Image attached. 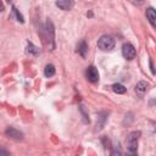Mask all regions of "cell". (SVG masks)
Returning a JSON list of instances; mask_svg holds the SVG:
<instances>
[{
    "label": "cell",
    "instance_id": "8fae6325",
    "mask_svg": "<svg viewBox=\"0 0 156 156\" xmlns=\"http://www.w3.org/2000/svg\"><path fill=\"white\" fill-rule=\"evenodd\" d=\"M27 52L30 54V55H33V56H38V55L40 54V50H39V48L35 46L33 43H28V44H27Z\"/></svg>",
    "mask_w": 156,
    "mask_h": 156
},
{
    "label": "cell",
    "instance_id": "d6986e66",
    "mask_svg": "<svg viewBox=\"0 0 156 156\" xmlns=\"http://www.w3.org/2000/svg\"><path fill=\"white\" fill-rule=\"evenodd\" d=\"M150 68H151V72L155 73V71H154V66H152V61H151V60H150Z\"/></svg>",
    "mask_w": 156,
    "mask_h": 156
},
{
    "label": "cell",
    "instance_id": "7c38bea8",
    "mask_svg": "<svg viewBox=\"0 0 156 156\" xmlns=\"http://www.w3.org/2000/svg\"><path fill=\"white\" fill-rule=\"evenodd\" d=\"M44 74H45V77H48V78H50V77H52V76L55 74V67H54L52 63H48V65L45 66V68H44Z\"/></svg>",
    "mask_w": 156,
    "mask_h": 156
},
{
    "label": "cell",
    "instance_id": "8992f818",
    "mask_svg": "<svg viewBox=\"0 0 156 156\" xmlns=\"http://www.w3.org/2000/svg\"><path fill=\"white\" fill-rule=\"evenodd\" d=\"M5 134L6 136L13 139V140H22L23 139V133L20 132L18 129L13 128V127H9L6 130H5Z\"/></svg>",
    "mask_w": 156,
    "mask_h": 156
},
{
    "label": "cell",
    "instance_id": "ba28073f",
    "mask_svg": "<svg viewBox=\"0 0 156 156\" xmlns=\"http://www.w3.org/2000/svg\"><path fill=\"white\" fill-rule=\"evenodd\" d=\"M56 6L60 7L63 11H68L72 9L73 6V1H68V0H61V1H56Z\"/></svg>",
    "mask_w": 156,
    "mask_h": 156
},
{
    "label": "cell",
    "instance_id": "7a4b0ae2",
    "mask_svg": "<svg viewBox=\"0 0 156 156\" xmlns=\"http://www.w3.org/2000/svg\"><path fill=\"white\" fill-rule=\"evenodd\" d=\"M98 48L102 51H108L112 50L115 48V40L110 35H102L99 40H98Z\"/></svg>",
    "mask_w": 156,
    "mask_h": 156
},
{
    "label": "cell",
    "instance_id": "e0dca14e",
    "mask_svg": "<svg viewBox=\"0 0 156 156\" xmlns=\"http://www.w3.org/2000/svg\"><path fill=\"white\" fill-rule=\"evenodd\" d=\"M110 156H122V152H121V149L117 146V147H112L111 150V154Z\"/></svg>",
    "mask_w": 156,
    "mask_h": 156
},
{
    "label": "cell",
    "instance_id": "ffe728a7",
    "mask_svg": "<svg viewBox=\"0 0 156 156\" xmlns=\"http://www.w3.org/2000/svg\"><path fill=\"white\" fill-rule=\"evenodd\" d=\"M0 11H4V4L0 1Z\"/></svg>",
    "mask_w": 156,
    "mask_h": 156
},
{
    "label": "cell",
    "instance_id": "5b68a950",
    "mask_svg": "<svg viewBox=\"0 0 156 156\" xmlns=\"http://www.w3.org/2000/svg\"><path fill=\"white\" fill-rule=\"evenodd\" d=\"M85 76H87V79L91 83H96L99 80V72H98V68L94 66H89L87 68Z\"/></svg>",
    "mask_w": 156,
    "mask_h": 156
},
{
    "label": "cell",
    "instance_id": "52a82bcc",
    "mask_svg": "<svg viewBox=\"0 0 156 156\" xmlns=\"http://www.w3.org/2000/svg\"><path fill=\"white\" fill-rule=\"evenodd\" d=\"M147 89H149V83L147 82H144V80H140L135 85V93L140 98H143L145 95V93L147 91Z\"/></svg>",
    "mask_w": 156,
    "mask_h": 156
},
{
    "label": "cell",
    "instance_id": "ac0fdd59",
    "mask_svg": "<svg viewBox=\"0 0 156 156\" xmlns=\"http://www.w3.org/2000/svg\"><path fill=\"white\" fill-rule=\"evenodd\" d=\"M0 156H10V152L6 149H4V147L0 146Z\"/></svg>",
    "mask_w": 156,
    "mask_h": 156
},
{
    "label": "cell",
    "instance_id": "3957f363",
    "mask_svg": "<svg viewBox=\"0 0 156 156\" xmlns=\"http://www.w3.org/2000/svg\"><path fill=\"white\" fill-rule=\"evenodd\" d=\"M45 28H46V34H48V41H49L51 49L54 50L55 49V29H54V24L50 20L46 21Z\"/></svg>",
    "mask_w": 156,
    "mask_h": 156
},
{
    "label": "cell",
    "instance_id": "30bf717a",
    "mask_svg": "<svg viewBox=\"0 0 156 156\" xmlns=\"http://www.w3.org/2000/svg\"><path fill=\"white\" fill-rule=\"evenodd\" d=\"M146 18L149 20V22L151 23V26L152 27H155V20H156V15H155V10L152 9V7H149L147 10H146Z\"/></svg>",
    "mask_w": 156,
    "mask_h": 156
},
{
    "label": "cell",
    "instance_id": "9c48e42d",
    "mask_svg": "<svg viewBox=\"0 0 156 156\" xmlns=\"http://www.w3.org/2000/svg\"><path fill=\"white\" fill-rule=\"evenodd\" d=\"M78 54L82 56V57H85L87 52H88V44L85 40H82L79 44H78V49H77Z\"/></svg>",
    "mask_w": 156,
    "mask_h": 156
},
{
    "label": "cell",
    "instance_id": "4fadbf2b",
    "mask_svg": "<svg viewBox=\"0 0 156 156\" xmlns=\"http://www.w3.org/2000/svg\"><path fill=\"white\" fill-rule=\"evenodd\" d=\"M106 119H107V113H106V112L99 113V117H98V121H99V123H98V130H100V129L104 127Z\"/></svg>",
    "mask_w": 156,
    "mask_h": 156
},
{
    "label": "cell",
    "instance_id": "277c9868",
    "mask_svg": "<svg viewBox=\"0 0 156 156\" xmlns=\"http://www.w3.org/2000/svg\"><path fill=\"white\" fill-rule=\"evenodd\" d=\"M122 55L127 60H133L135 57V55H136V50L130 43H127V44H124L122 46Z\"/></svg>",
    "mask_w": 156,
    "mask_h": 156
},
{
    "label": "cell",
    "instance_id": "5bb4252c",
    "mask_svg": "<svg viewBox=\"0 0 156 156\" xmlns=\"http://www.w3.org/2000/svg\"><path fill=\"white\" fill-rule=\"evenodd\" d=\"M112 90H113L116 94H124V93L127 91V89L124 88V85H122V84H119V83H115V84L112 85Z\"/></svg>",
    "mask_w": 156,
    "mask_h": 156
},
{
    "label": "cell",
    "instance_id": "2e32d148",
    "mask_svg": "<svg viewBox=\"0 0 156 156\" xmlns=\"http://www.w3.org/2000/svg\"><path fill=\"white\" fill-rule=\"evenodd\" d=\"M79 111H80V113H82V116H83V118H84V122L89 123V117H88V113H87L85 107H84L83 105H80V106H79Z\"/></svg>",
    "mask_w": 156,
    "mask_h": 156
},
{
    "label": "cell",
    "instance_id": "9a60e30c",
    "mask_svg": "<svg viewBox=\"0 0 156 156\" xmlns=\"http://www.w3.org/2000/svg\"><path fill=\"white\" fill-rule=\"evenodd\" d=\"M12 12L15 13V16H16L17 21H20L21 23H23V22H24V20H23V16H22V15L20 13V11H18V10H17V9L15 7V6H12Z\"/></svg>",
    "mask_w": 156,
    "mask_h": 156
},
{
    "label": "cell",
    "instance_id": "6da1fadb",
    "mask_svg": "<svg viewBox=\"0 0 156 156\" xmlns=\"http://www.w3.org/2000/svg\"><path fill=\"white\" fill-rule=\"evenodd\" d=\"M140 136V132H132L127 136V149H128V155L127 156H138V140Z\"/></svg>",
    "mask_w": 156,
    "mask_h": 156
}]
</instances>
